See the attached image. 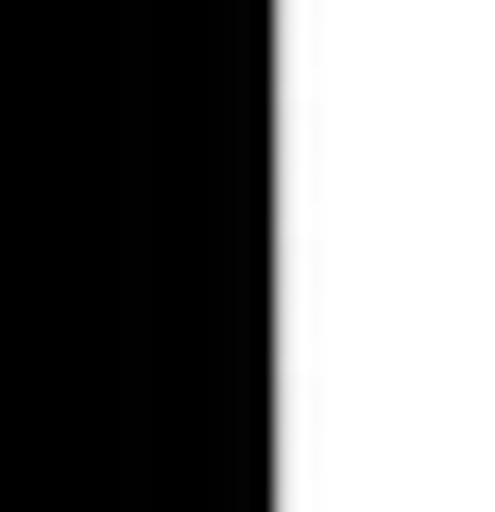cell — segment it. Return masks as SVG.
<instances>
[]
</instances>
